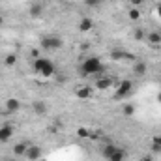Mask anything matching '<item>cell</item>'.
<instances>
[{"label":"cell","instance_id":"cell-1","mask_svg":"<svg viewBox=\"0 0 161 161\" xmlns=\"http://www.w3.org/2000/svg\"><path fill=\"white\" fill-rule=\"evenodd\" d=\"M105 71H107V66L101 62L99 56H90V58H86V60L79 66V73L82 75V77L94 75V77L97 79V77H101Z\"/></svg>","mask_w":161,"mask_h":161},{"label":"cell","instance_id":"cell-18","mask_svg":"<svg viewBox=\"0 0 161 161\" xmlns=\"http://www.w3.org/2000/svg\"><path fill=\"white\" fill-rule=\"evenodd\" d=\"M146 41L150 43V45H161V34L159 32H148L146 34Z\"/></svg>","mask_w":161,"mask_h":161},{"label":"cell","instance_id":"cell-21","mask_svg":"<svg viewBox=\"0 0 161 161\" xmlns=\"http://www.w3.org/2000/svg\"><path fill=\"white\" fill-rule=\"evenodd\" d=\"M146 34H148L146 30H142V28H135V30H133V40L135 41H144L146 40Z\"/></svg>","mask_w":161,"mask_h":161},{"label":"cell","instance_id":"cell-30","mask_svg":"<svg viewBox=\"0 0 161 161\" xmlns=\"http://www.w3.org/2000/svg\"><path fill=\"white\" fill-rule=\"evenodd\" d=\"M88 139L90 141H99V133H88Z\"/></svg>","mask_w":161,"mask_h":161},{"label":"cell","instance_id":"cell-32","mask_svg":"<svg viewBox=\"0 0 161 161\" xmlns=\"http://www.w3.org/2000/svg\"><path fill=\"white\" fill-rule=\"evenodd\" d=\"M86 2H88V4H90V6H97V4H99V2H101V0H86Z\"/></svg>","mask_w":161,"mask_h":161},{"label":"cell","instance_id":"cell-28","mask_svg":"<svg viewBox=\"0 0 161 161\" xmlns=\"http://www.w3.org/2000/svg\"><path fill=\"white\" fill-rule=\"evenodd\" d=\"M30 56H32L34 60H38V58H41V54H40V49H32V51H30Z\"/></svg>","mask_w":161,"mask_h":161},{"label":"cell","instance_id":"cell-26","mask_svg":"<svg viewBox=\"0 0 161 161\" xmlns=\"http://www.w3.org/2000/svg\"><path fill=\"white\" fill-rule=\"evenodd\" d=\"M127 2H129V6H131V8H139V9H141V6H142L146 0H127Z\"/></svg>","mask_w":161,"mask_h":161},{"label":"cell","instance_id":"cell-4","mask_svg":"<svg viewBox=\"0 0 161 161\" xmlns=\"http://www.w3.org/2000/svg\"><path fill=\"white\" fill-rule=\"evenodd\" d=\"M109 56H111V60L113 62H135L137 60V56L133 54V53H129V51H124V49H113L111 53H109Z\"/></svg>","mask_w":161,"mask_h":161},{"label":"cell","instance_id":"cell-5","mask_svg":"<svg viewBox=\"0 0 161 161\" xmlns=\"http://www.w3.org/2000/svg\"><path fill=\"white\" fill-rule=\"evenodd\" d=\"M114 77H111V75H101V77H97L96 79V90H99V92H105V90H109L113 84H114Z\"/></svg>","mask_w":161,"mask_h":161},{"label":"cell","instance_id":"cell-37","mask_svg":"<svg viewBox=\"0 0 161 161\" xmlns=\"http://www.w3.org/2000/svg\"><path fill=\"white\" fill-rule=\"evenodd\" d=\"M2 161H13V159H2Z\"/></svg>","mask_w":161,"mask_h":161},{"label":"cell","instance_id":"cell-23","mask_svg":"<svg viewBox=\"0 0 161 161\" xmlns=\"http://www.w3.org/2000/svg\"><path fill=\"white\" fill-rule=\"evenodd\" d=\"M122 114H124V116H133V114H135V105H133V103H124Z\"/></svg>","mask_w":161,"mask_h":161},{"label":"cell","instance_id":"cell-17","mask_svg":"<svg viewBox=\"0 0 161 161\" xmlns=\"http://www.w3.org/2000/svg\"><path fill=\"white\" fill-rule=\"evenodd\" d=\"M54 75H56V66H54L53 62H49V64L45 66V69L41 71V77L49 79V77H54Z\"/></svg>","mask_w":161,"mask_h":161},{"label":"cell","instance_id":"cell-11","mask_svg":"<svg viewBox=\"0 0 161 161\" xmlns=\"http://www.w3.org/2000/svg\"><path fill=\"white\" fill-rule=\"evenodd\" d=\"M146 71H148V64L146 62H141V60H135L133 62V73L137 77H144Z\"/></svg>","mask_w":161,"mask_h":161},{"label":"cell","instance_id":"cell-13","mask_svg":"<svg viewBox=\"0 0 161 161\" xmlns=\"http://www.w3.org/2000/svg\"><path fill=\"white\" fill-rule=\"evenodd\" d=\"M28 13H30V17H32V19H40L41 15H43V4H40V2L30 4Z\"/></svg>","mask_w":161,"mask_h":161},{"label":"cell","instance_id":"cell-27","mask_svg":"<svg viewBox=\"0 0 161 161\" xmlns=\"http://www.w3.org/2000/svg\"><path fill=\"white\" fill-rule=\"evenodd\" d=\"M54 79H56L58 84H64V82L68 80V77H66V75H62V73H58V75H54Z\"/></svg>","mask_w":161,"mask_h":161},{"label":"cell","instance_id":"cell-34","mask_svg":"<svg viewBox=\"0 0 161 161\" xmlns=\"http://www.w3.org/2000/svg\"><path fill=\"white\" fill-rule=\"evenodd\" d=\"M2 25H4V17L0 15V26H2Z\"/></svg>","mask_w":161,"mask_h":161},{"label":"cell","instance_id":"cell-35","mask_svg":"<svg viewBox=\"0 0 161 161\" xmlns=\"http://www.w3.org/2000/svg\"><path fill=\"white\" fill-rule=\"evenodd\" d=\"M158 101H159V103H161V92H159V94H158Z\"/></svg>","mask_w":161,"mask_h":161},{"label":"cell","instance_id":"cell-20","mask_svg":"<svg viewBox=\"0 0 161 161\" xmlns=\"http://www.w3.org/2000/svg\"><path fill=\"white\" fill-rule=\"evenodd\" d=\"M152 152L154 154H161V135H156L154 139H152Z\"/></svg>","mask_w":161,"mask_h":161},{"label":"cell","instance_id":"cell-8","mask_svg":"<svg viewBox=\"0 0 161 161\" xmlns=\"http://www.w3.org/2000/svg\"><path fill=\"white\" fill-rule=\"evenodd\" d=\"M41 154H43V150H41V146H38V144H30L28 146V150H26V159L28 161H38L41 158Z\"/></svg>","mask_w":161,"mask_h":161},{"label":"cell","instance_id":"cell-31","mask_svg":"<svg viewBox=\"0 0 161 161\" xmlns=\"http://www.w3.org/2000/svg\"><path fill=\"white\" fill-rule=\"evenodd\" d=\"M141 161H154V156H150V154H148V156H142Z\"/></svg>","mask_w":161,"mask_h":161},{"label":"cell","instance_id":"cell-16","mask_svg":"<svg viewBox=\"0 0 161 161\" xmlns=\"http://www.w3.org/2000/svg\"><path fill=\"white\" fill-rule=\"evenodd\" d=\"M49 62H51V60H47V58H38V60H34V64H32V69H34V73L41 75V71L45 69V66H47Z\"/></svg>","mask_w":161,"mask_h":161},{"label":"cell","instance_id":"cell-15","mask_svg":"<svg viewBox=\"0 0 161 161\" xmlns=\"http://www.w3.org/2000/svg\"><path fill=\"white\" fill-rule=\"evenodd\" d=\"M75 96H77L79 99H90V97H92V88H90V86H79V88L75 90Z\"/></svg>","mask_w":161,"mask_h":161},{"label":"cell","instance_id":"cell-33","mask_svg":"<svg viewBox=\"0 0 161 161\" xmlns=\"http://www.w3.org/2000/svg\"><path fill=\"white\" fill-rule=\"evenodd\" d=\"M156 11H158V15H159V19H161V4L158 6V8H156Z\"/></svg>","mask_w":161,"mask_h":161},{"label":"cell","instance_id":"cell-14","mask_svg":"<svg viewBox=\"0 0 161 161\" xmlns=\"http://www.w3.org/2000/svg\"><path fill=\"white\" fill-rule=\"evenodd\" d=\"M92 28H94V21H92L90 17H82L79 21V32L84 34V32H90Z\"/></svg>","mask_w":161,"mask_h":161},{"label":"cell","instance_id":"cell-6","mask_svg":"<svg viewBox=\"0 0 161 161\" xmlns=\"http://www.w3.org/2000/svg\"><path fill=\"white\" fill-rule=\"evenodd\" d=\"M21 109H23V103H21V99H17V97H8L6 103H4V111L9 113V114H15V113H19Z\"/></svg>","mask_w":161,"mask_h":161},{"label":"cell","instance_id":"cell-24","mask_svg":"<svg viewBox=\"0 0 161 161\" xmlns=\"http://www.w3.org/2000/svg\"><path fill=\"white\" fill-rule=\"evenodd\" d=\"M15 62H17V56H15V54H6L4 64H6L8 68H13V66H15Z\"/></svg>","mask_w":161,"mask_h":161},{"label":"cell","instance_id":"cell-22","mask_svg":"<svg viewBox=\"0 0 161 161\" xmlns=\"http://www.w3.org/2000/svg\"><path fill=\"white\" fill-rule=\"evenodd\" d=\"M127 17H129V21H139L141 19V9L139 8H129L127 9Z\"/></svg>","mask_w":161,"mask_h":161},{"label":"cell","instance_id":"cell-7","mask_svg":"<svg viewBox=\"0 0 161 161\" xmlns=\"http://www.w3.org/2000/svg\"><path fill=\"white\" fill-rule=\"evenodd\" d=\"M13 133H15L13 124H2V125H0V142H2V144L8 142V141L13 137Z\"/></svg>","mask_w":161,"mask_h":161},{"label":"cell","instance_id":"cell-19","mask_svg":"<svg viewBox=\"0 0 161 161\" xmlns=\"http://www.w3.org/2000/svg\"><path fill=\"white\" fill-rule=\"evenodd\" d=\"M125 158H127V152H125L124 148L118 146V148H116V152L109 158V161H125Z\"/></svg>","mask_w":161,"mask_h":161},{"label":"cell","instance_id":"cell-25","mask_svg":"<svg viewBox=\"0 0 161 161\" xmlns=\"http://www.w3.org/2000/svg\"><path fill=\"white\" fill-rule=\"evenodd\" d=\"M88 133H90V131H88L86 127H79V129H77V135H79L80 139H88Z\"/></svg>","mask_w":161,"mask_h":161},{"label":"cell","instance_id":"cell-3","mask_svg":"<svg viewBox=\"0 0 161 161\" xmlns=\"http://www.w3.org/2000/svg\"><path fill=\"white\" fill-rule=\"evenodd\" d=\"M131 92H133V80L124 79V80H120L118 88L114 90L113 99H114V101H122V99H125L127 96H131Z\"/></svg>","mask_w":161,"mask_h":161},{"label":"cell","instance_id":"cell-36","mask_svg":"<svg viewBox=\"0 0 161 161\" xmlns=\"http://www.w3.org/2000/svg\"><path fill=\"white\" fill-rule=\"evenodd\" d=\"M13 161H21V158H15V159H13Z\"/></svg>","mask_w":161,"mask_h":161},{"label":"cell","instance_id":"cell-29","mask_svg":"<svg viewBox=\"0 0 161 161\" xmlns=\"http://www.w3.org/2000/svg\"><path fill=\"white\" fill-rule=\"evenodd\" d=\"M88 49H90V43H86V41H84V43H80V45H79V51H80V53H86Z\"/></svg>","mask_w":161,"mask_h":161},{"label":"cell","instance_id":"cell-2","mask_svg":"<svg viewBox=\"0 0 161 161\" xmlns=\"http://www.w3.org/2000/svg\"><path fill=\"white\" fill-rule=\"evenodd\" d=\"M40 47L43 51H60L64 47V40L56 34H47V36H41Z\"/></svg>","mask_w":161,"mask_h":161},{"label":"cell","instance_id":"cell-10","mask_svg":"<svg viewBox=\"0 0 161 161\" xmlns=\"http://www.w3.org/2000/svg\"><path fill=\"white\" fill-rule=\"evenodd\" d=\"M28 146H30V141H21V142H17V144L13 146V156H15V158H25Z\"/></svg>","mask_w":161,"mask_h":161},{"label":"cell","instance_id":"cell-12","mask_svg":"<svg viewBox=\"0 0 161 161\" xmlns=\"http://www.w3.org/2000/svg\"><path fill=\"white\" fill-rule=\"evenodd\" d=\"M116 148H118V146H116V144H114L113 141H107V142L103 144V148H101V156H103L105 159L109 161V158H111V156H113V154L116 152Z\"/></svg>","mask_w":161,"mask_h":161},{"label":"cell","instance_id":"cell-9","mask_svg":"<svg viewBox=\"0 0 161 161\" xmlns=\"http://www.w3.org/2000/svg\"><path fill=\"white\" fill-rule=\"evenodd\" d=\"M32 113L38 114V116H45V114L49 113V105H47L45 101H41V99H36V101L32 103Z\"/></svg>","mask_w":161,"mask_h":161}]
</instances>
